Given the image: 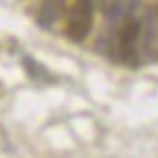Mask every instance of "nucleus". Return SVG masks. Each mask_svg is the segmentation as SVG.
<instances>
[{"mask_svg":"<svg viewBox=\"0 0 158 158\" xmlns=\"http://www.w3.org/2000/svg\"><path fill=\"white\" fill-rule=\"evenodd\" d=\"M138 42H141V22H138V18L136 15H123L121 29L116 33L118 57H121L123 62H134Z\"/></svg>","mask_w":158,"mask_h":158,"instance_id":"2","label":"nucleus"},{"mask_svg":"<svg viewBox=\"0 0 158 158\" xmlns=\"http://www.w3.org/2000/svg\"><path fill=\"white\" fill-rule=\"evenodd\" d=\"M141 44L149 57H158V5L147 11L141 24Z\"/></svg>","mask_w":158,"mask_h":158,"instance_id":"3","label":"nucleus"},{"mask_svg":"<svg viewBox=\"0 0 158 158\" xmlns=\"http://www.w3.org/2000/svg\"><path fill=\"white\" fill-rule=\"evenodd\" d=\"M92 13H94L92 0H73L70 2V9H68V37L70 40L81 42V40L88 37L90 27H92Z\"/></svg>","mask_w":158,"mask_h":158,"instance_id":"1","label":"nucleus"},{"mask_svg":"<svg viewBox=\"0 0 158 158\" xmlns=\"http://www.w3.org/2000/svg\"><path fill=\"white\" fill-rule=\"evenodd\" d=\"M143 0H125V15H136Z\"/></svg>","mask_w":158,"mask_h":158,"instance_id":"4","label":"nucleus"}]
</instances>
